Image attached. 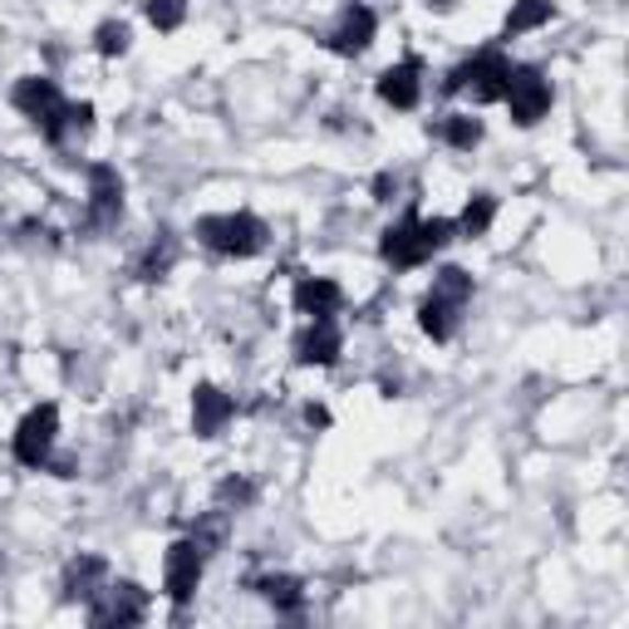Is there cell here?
Returning <instances> with one entry per match:
<instances>
[{
    "instance_id": "cell-19",
    "label": "cell",
    "mask_w": 629,
    "mask_h": 629,
    "mask_svg": "<svg viewBox=\"0 0 629 629\" xmlns=\"http://www.w3.org/2000/svg\"><path fill=\"white\" fill-rule=\"evenodd\" d=\"M438 139L457 153H472L482 143V119H472V113H448V119L438 123Z\"/></svg>"
},
{
    "instance_id": "cell-23",
    "label": "cell",
    "mask_w": 629,
    "mask_h": 629,
    "mask_svg": "<svg viewBox=\"0 0 629 629\" xmlns=\"http://www.w3.org/2000/svg\"><path fill=\"white\" fill-rule=\"evenodd\" d=\"M173 256H177L173 241L163 236V241H153V246L143 251V261H139L133 271H139V280H163V276H167V266H173Z\"/></svg>"
},
{
    "instance_id": "cell-2",
    "label": "cell",
    "mask_w": 629,
    "mask_h": 629,
    "mask_svg": "<svg viewBox=\"0 0 629 629\" xmlns=\"http://www.w3.org/2000/svg\"><path fill=\"white\" fill-rule=\"evenodd\" d=\"M197 241L217 256H232V261H246L256 251H266V222L251 212H217V217H202L197 222Z\"/></svg>"
},
{
    "instance_id": "cell-29",
    "label": "cell",
    "mask_w": 629,
    "mask_h": 629,
    "mask_svg": "<svg viewBox=\"0 0 629 629\" xmlns=\"http://www.w3.org/2000/svg\"><path fill=\"white\" fill-rule=\"evenodd\" d=\"M428 5H438V10H448V5H453V0H428Z\"/></svg>"
},
{
    "instance_id": "cell-27",
    "label": "cell",
    "mask_w": 629,
    "mask_h": 629,
    "mask_svg": "<svg viewBox=\"0 0 629 629\" xmlns=\"http://www.w3.org/2000/svg\"><path fill=\"white\" fill-rule=\"evenodd\" d=\"M394 192H398V177H394V173H379V177H374V202H394Z\"/></svg>"
},
{
    "instance_id": "cell-4",
    "label": "cell",
    "mask_w": 629,
    "mask_h": 629,
    "mask_svg": "<svg viewBox=\"0 0 629 629\" xmlns=\"http://www.w3.org/2000/svg\"><path fill=\"white\" fill-rule=\"evenodd\" d=\"M59 443V408L55 404H35L25 418H20L15 438H10V453H15L20 467H45L49 453Z\"/></svg>"
},
{
    "instance_id": "cell-20",
    "label": "cell",
    "mask_w": 629,
    "mask_h": 629,
    "mask_svg": "<svg viewBox=\"0 0 629 629\" xmlns=\"http://www.w3.org/2000/svg\"><path fill=\"white\" fill-rule=\"evenodd\" d=\"M551 15H555L551 0H517V5H511V15H507V40L511 35H531V30H541Z\"/></svg>"
},
{
    "instance_id": "cell-24",
    "label": "cell",
    "mask_w": 629,
    "mask_h": 629,
    "mask_svg": "<svg viewBox=\"0 0 629 629\" xmlns=\"http://www.w3.org/2000/svg\"><path fill=\"white\" fill-rule=\"evenodd\" d=\"M227 517H232V511H212V517H202V521L192 527V541H197V547H202L207 555L222 551V541H227Z\"/></svg>"
},
{
    "instance_id": "cell-11",
    "label": "cell",
    "mask_w": 629,
    "mask_h": 629,
    "mask_svg": "<svg viewBox=\"0 0 629 629\" xmlns=\"http://www.w3.org/2000/svg\"><path fill=\"white\" fill-rule=\"evenodd\" d=\"M10 103H15L25 119H35V123H45L49 113H59L65 109V93H59V84L55 79H45V75H25L10 89Z\"/></svg>"
},
{
    "instance_id": "cell-1",
    "label": "cell",
    "mask_w": 629,
    "mask_h": 629,
    "mask_svg": "<svg viewBox=\"0 0 629 629\" xmlns=\"http://www.w3.org/2000/svg\"><path fill=\"white\" fill-rule=\"evenodd\" d=\"M457 227L448 222V217H404V222H394L389 232L379 241V256L389 261L394 271H413V266H428V261L438 256V251L453 241Z\"/></svg>"
},
{
    "instance_id": "cell-21",
    "label": "cell",
    "mask_w": 629,
    "mask_h": 629,
    "mask_svg": "<svg viewBox=\"0 0 629 629\" xmlns=\"http://www.w3.org/2000/svg\"><path fill=\"white\" fill-rule=\"evenodd\" d=\"M428 296L453 300V306H467V300H472V276H467L463 266H443L433 276V290H428Z\"/></svg>"
},
{
    "instance_id": "cell-16",
    "label": "cell",
    "mask_w": 629,
    "mask_h": 629,
    "mask_svg": "<svg viewBox=\"0 0 629 629\" xmlns=\"http://www.w3.org/2000/svg\"><path fill=\"white\" fill-rule=\"evenodd\" d=\"M463 310L467 306H453V300H438V296H423V306H418V324H423L428 340H453L457 324H463Z\"/></svg>"
},
{
    "instance_id": "cell-9",
    "label": "cell",
    "mask_w": 629,
    "mask_h": 629,
    "mask_svg": "<svg viewBox=\"0 0 629 629\" xmlns=\"http://www.w3.org/2000/svg\"><path fill=\"white\" fill-rule=\"evenodd\" d=\"M123 217V177L113 163L89 167V227H113Z\"/></svg>"
},
{
    "instance_id": "cell-14",
    "label": "cell",
    "mask_w": 629,
    "mask_h": 629,
    "mask_svg": "<svg viewBox=\"0 0 629 629\" xmlns=\"http://www.w3.org/2000/svg\"><path fill=\"white\" fill-rule=\"evenodd\" d=\"M340 350H344V334L334 330V320H310L306 330H300V340H296V360L300 364H334L340 360Z\"/></svg>"
},
{
    "instance_id": "cell-6",
    "label": "cell",
    "mask_w": 629,
    "mask_h": 629,
    "mask_svg": "<svg viewBox=\"0 0 629 629\" xmlns=\"http://www.w3.org/2000/svg\"><path fill=\"white\" fill-rule=\"evenodd\" d=\"M202 565H207V551L197 547L192 537L187 541H173L163 555V591L173 605H187L197 595V585H202Z\"/></svg>"
},
{
    "instance_id": "cell-17",
    "label": "cell",
    "mask_w": 629,
    "mask_h": 629,
    "mask_svg": "<svg viewBox=\"0 0 629 629\" xmlns=\"http://www.w3.org/2000/svg\"><path fill=\"white\" fill-rule=\"evenodd\" d=\"M256 591L266 595V600L276 605L280 615H296L300 605H306V585H300L296 575H261V581H256Z\"/></svg>"
},
{
    "instance_id": "cell-22",
    "label": "cell",
    "mask_w": 629,
    "mask_h": 629,
    "mask_svg": "<svg viewBox=\"0 0 629 629\" xmlns=\"http://www.w3.org/2000/svg\"><path fill=\"white\" fill-rule=\"evenodd\" d=\"M93 49H99L103 59L129 55V25H123V20H103V25L93 30Z\"/></svg>"
},
{
    "instance_id": "cell-25",
    "label": "cell",
    "mask_w": 629,
    "mask_h": 629,
    "mask_svg": "<svg viewBox=\"0 0 629 629\" xmlns=\"http://www.w3.org/2000/svg\"><path fill=\"white\" fill-rule=\"evenodd\" d=\"M217 501H222V511H246L251 501H256V482H246V477H227L222 487H217Z\"/></svg>"
},
{
    "instance_id": "cell-7",
    "label": "cell",
    "mask_w": 629,
    "mask_h": 629,
    "mask_svg": "<svg viewBox=\"0 0 629 629\" xmlns=\"http://www.w3.org/2000/svg\"><path fill=\"white\" fill-rule=\"evenodd\" d=\"M374 35H379V15H374L364 0H354V5L340 10V20H334V30L324 35V49L340 59H354L364 55V49L374 45Z\"/></svg>"
},
{
    "instance_id": "cell-28",
    "label": "cell",
    "mask_w": 629,
    "mask_h": 629,
    "mask_svg": "<svg viewBox=\"0 0 629 629\" xmlns=\"http://www.w3.org/2000/svg\"><path fill=\"white\" fill-rule=\"evenodd\" d=\"M306 423H310V428H330V408L310 404V408H306Z\"/></svg>"
},
{
    "instance_id": "cell-18",
    "label": "cell",
    "mask_w": 629,
    "mask_h": 629,
    "mask_svg": "<svg viewBox=\"0 0 629 629\" xmlns=\"http://www.w3.org/2000/svg\"><path fill=\"white\" fill-rule=\"evenodd\" d=\"M492 222H497V197L492 192H477L472 202L463 207V217H457V232H463L467 241H477V236H487L492 232Z\"/></svg>"
},
{
    "instance_id": "cell-8",
    "label": "cell",
    "mask_w": 629,
    "mask_h": 629,
    "mask_svg": "<svg viewBox=\"0 0 629 629\" xmlns=\"http://www.w3.org/2000/svg\"><path fill=\"white\" fill-rule=\"evenodd\" d=\"M89 620L93 625H143L148 620V591L133 581H119V585H103L89 605Z\"/></svg>"
},
{
    "instance_id": "cell-15",
    "label": "cell",
    "mask_w": 629,
    "mask_h": 629,
    "mask_svg": "<svg viewBox=\"0 0 629 629\" xmlns=\"http://www.w3.org/2000/svg\"><path fill=\"white\" fill-rule=\"evenodd\" d=\"M103 575H109L103 555H75V561L65 565V595L69 600H93V595L103 591Z\"/></svg>"
},
{
    "instance_id": "cell-13",
    "label": "cell",
    "mask_w": 629,
    "mask_h": 629,
    "mask_svg": "<svg viewBox=\"0 0 629 629\" xmlns=\"http://www.w3.org/2000/svg\"><path fill=\"white\" fill-rule=\"evenodd\" d=\"M344 306V290L334 286L330 276H300L296 280V310L306 320H334Z\"/></svg>"
},
{
    "instance_id": "cell-26",
    "label": "cell",
    "mask_w": 629,
    "mask_h": 629,
    "mask_svg": "<svg viewBox=\"0 0 629 629\" xmlns=\"http://www.w3.org/2000/svg\"><path fill=\"white\" fill-rule=\"evenodd\" d=\"M148 20H153V30L173 35V30L187 20V0H148Z\"/></svg>"
},
{
    "instance_id": "cell-5",
    "label": "cell",
    "mask_w": 629,
    "mask_h": 629,
    "mask_svg": "<svg viewBox=\"0 0 629 629\" xmlns=\"http://www.w3.org/2000/svg\"><path fill=\"white\" fill-rule=\"evenodd\" d=\"M501 99H507V109H511V123H517V129H531V123H541L551 113V79L541 75V69H531V65H511V79H507V93H501Z\"/></svg>"
},
{
    "instance_id": "cell-3",
    "label": "cell",
    "mask_w": 629,
    "mask_h": 629,
    "mask_svg": "<svg viewBox=\"0 0 629 629\" xmlns=\"http://www.w3.org/2000/svg\"><path fill=\"white\" fill-rule=\"evenodd\" d=\"M507 79H511V59L501 55V49H477L467 65H457L453 75H448L443 93L467 89L477 103H497L501 93H507Z\"/></svg>"
},
{
    "instance_id": "cell-12",
    "label": "cell",
    "mask_w": 629,
    "mask_h": 629,
    "mask_svg": "<svg viewBox=\"0 0 629 629\" xmlns=\"http://www.w3.org/2000/svg\"><path fill=\"white\" fill-rule=\"evenodd\" d=\"M232 413H236V398L222 394L217 384H202V389L192 394V433L197 438H217L232 423Z\"/></svg>"
},
{
    "instance_id": "cell-10",
    "label": "cell",
    "mask_w": 629,
    "mask_h": 629,
    "mask_svg": "<svg viewBox=\"0 0 629 629\" xmlns=\"http://www.w3.org/2000/svg\"><path fill=\"white\" fill-rule=\"evenodd\" d=\"M379 99L389 103V109H418V99H423V59L408 55L398 59V65H389L379 75Z\"/></svg>"
}]
</instances>
